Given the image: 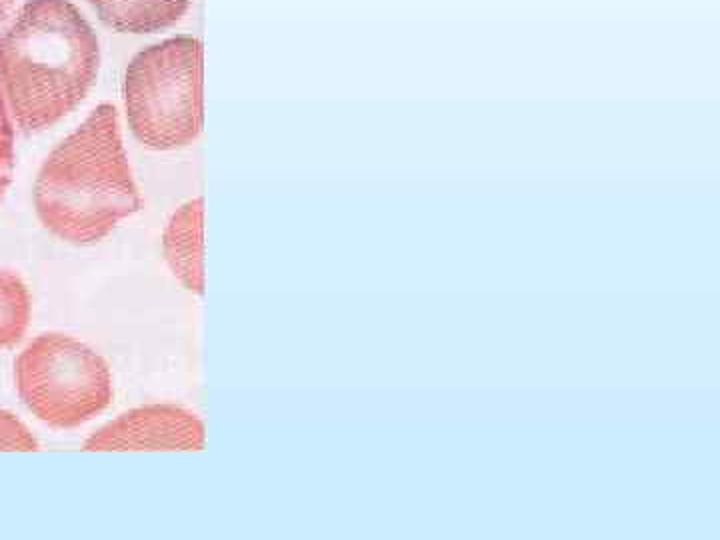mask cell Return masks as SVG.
<instances>
[{
  "label": "cell",
  "mask_w": 720,
  "mask_h": 540,
  "mask_svg": "<svg viewBox=\"0 0 720 540\" xmlns=\"http://www.w3.org/2000/svg\"><path fill=\"white\" fill-rule=\"evenodd\" d=\"M97 32L68 0H29L0 32V99L13 124L40 133L81 105L99 74Z\"/></svg>",
  "instance_id": "obj_1"
},
{
  "label": "cell",
  "mask_w": 720,
  "mask_h": 540,
  "mask_svg": "<svg viewBox=\"0 0 720 540\" xmlns=\"http://www.w3.org/2000/svg\"><path fill=\"white\" fill-rule=\"evenodd\" d=\"M42 225L73 244L105 238L141 209L113 105H100L48 154L34 183Z\"/></svg>",
  "instance_id": "obj_2"
},
{
  "label": "cell",
  "mask_w": 720,
  "mask_h": 540,
  "mask_svg": "<svg viewBox=\"0 0 720 540\" xmlns=\"http://www.w3.org/2000/svg\"><path fill=\"white\" fill-rule=\"evenodd\" d=\"M124 105L133 134L152 150L193 144L202 131V45L175 37L141 50L126 68Z\"/></svg>",
  "instance_id": "obj_3"
},
{
  "label": "cell",
  "mask_w": 720,
  "mask_h": 540,
  "mask_svg": "<svg viewBox=\"0 0 720 540\" xmlns=\"http://www.w3.org/2000/svg\"><path fill=\"white\" fill-rule=\"evenodd\" d=\"M16 390L30 413L55 428H76L113 400V374L84 342L40 334L14 364Z\"/></svg>",
  "instance_id": "obj_4"
},
{
  "label": "cell",
  "mask_w": 720,
  "mask_h": 540,
  "mask_svg": "<svg viewBox=\"0 0 720 540\" xmlns=\"http://www.w3.org/2000/svg\"><path fill=\"white\" fill-rule=\"evenodd\" d=\"M202 447V420L176 405L128 410L84 442L87 450H201Z\"/></svg>",
  "instance_id": "obj_5"
},
{
  "label": "cell",
  "mask_w": 720,
  "mask_h": 540,
  "mask_svg": "<svg viewBox=\"0 0 720 540\" xmlns=\"http://www.w3.org/2000/svg\"><path fill=\"white\" fill-rule=\"evenodd\" d=\"M202 219L204 202L202 199H194L173 214L162 236V251L170 270L196 295L204 293Z\"/></svg>",
  "instance_id": "obj_6"
},
{
  "label": "cell",
  "mask_w": 720,
  "mask_h": 540,
  "mask_svg": "<svg viewBox=\"0 0 720 540\" xmlns=\"http://www.w3.org/2000/svg\"><path fill=\"white\" fill-rule=\"evenodd\" d=\"M193 0H90L99 19L118 32L152 34L170 29Z\"/></svg>",
  "instance_id": "obj_7"
},
{
  "label": "cell",
  "mask_w": 720,
  "mask_h": 540,
  "mask_svg": "<svg viewBox=\"0 0 720 540\" xmlns=\"http://www.w3.org/2000/svg\"><path fill=\"white\" fill-rule=\"evenodd\" d=\"M30 321V295L21 277L0 270V348L21 342Z\"/></svg>",
  "instance_id": "obj_8"
},
{
  "label": "cell",
  "mask_w": 720,
  "mask_h": 540,
  "mask_svg": "<svg viewBox=\"0 0 720 540\" xmlns=\"http://www.w3.org/2000/svg\"><path fill=\"white\" fill-rule=\"evenodd\" d=\"M32 433L8 410H0V450H37Z\"/></svg>",
  "instance_id": "obj_9"
},
{
  "label": "cell",
  "mask_w": 720,
  "mask_h": 540,
  "mask_svg": "<svg viewBox=\"0 0 720 540\" xmlns=\"http://www.w3.org/2000/svg\"><path fill=\"white\" fill-rule=\"evenodd\" d=\"M13 120L8 116L4 102L0 99V199L11 183L14 168V131Z\"/></svg>",
  "instance_id": "obj_10"
},
{
  "label": "cell",
  "mask_w": 720,
  "mask_h": 540,
  "mask_svg": "<svg viewBox=\"0 0 720 540\" xmlns=\"http://www.w3.org/2000/svg\"><path fill=\"white\" fill-rule=\"evenodd\" d=\"M14 6V0H0V22H3L8 14H11Z\"/></svg>",
  "instance_id": "obj_11"
}]
</instances>
